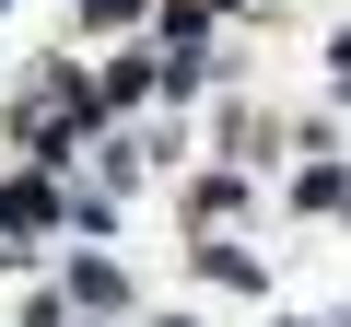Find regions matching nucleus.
I'll use <instances>...</instances> for the list:
<instances>
[{
    "label": "nucleus",
    "instance_id": "nucleus-1",
    "mask_svg": "<svg viewBox=\"0 0 351 327\" xmlns=\"http://www.w3.org/2000/svg\"><path fill=\"white\" fill-rule=\"evenodd\" d=\"M71 292H82V315H117V304H129V280H117L106 257H82V269H71Z\"/></svg>",
    "mask_w": 351,
    "mask_h": 327
},
{
    "label": "nucleus",
    "instance_id": "nucleus-2",
    "mask_svg": "<svg viewBox=\"0 0 351 327\" xmlns=\"http://www.w3.org/2000/svg\"><path fill=\"white\" fill-rule=\"evenodd\" d=\"M211 47V12H164V59H199Z\"/></svg>",
    "mask_w": 351,
    "mask_h": 327
},
{
    "label": "nucleus",
    "instance_id": "nucleus-3",
    "mask_svg": "<svg viewBox=\"0 0 351 327\" xmlns=\"http://www.w3.org/2000/svg\"><path fill=\"white\" fill-rule=\"evenodd\" d=\"M0 222H12V234H36V222H47V187H0Z\"/></svg>",
    "mask_w": 351,
    "mask_h": 327
},
{
    "label": "nucleus",
    "instance_id": "nucleus-4",
    "mask_svg": "<svg viewBox=\"0 0 351 327\" xmlns=\"http://www.w3.org/2000/svg\"><path fill=\"white\" fill-rule=\"evenodd\" d=\"M328 82H339V94H351V36H328Z\"/></svg>",
    "mask_w": 351,
    "mask_h": 327
},
{
    "label": "nucleus",
    "instance_id": "nucleus-5",
    "mask_svg": "<svg viewBox=\"0 0 351 327\" xmlns=\"http://www.w3.org/2000/svg\"><path fill=\"white\" fill-rule=\"evenodd\" d=\"M82 12H94V24H129V12H141V0H82Z\"/></svg>",
    "mask_w": 351,
    "mask_h": 327
}]
</instances>
